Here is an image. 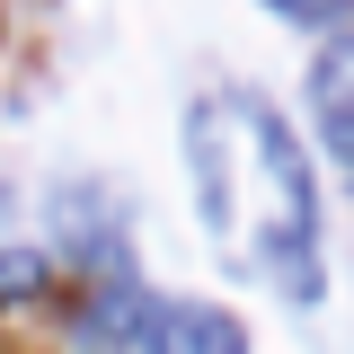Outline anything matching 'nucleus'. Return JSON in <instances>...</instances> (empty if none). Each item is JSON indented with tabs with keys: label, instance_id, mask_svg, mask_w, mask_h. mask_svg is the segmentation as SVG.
I'll return each instance as SVG.
<instances>
[{
	"label": "nucleus",
	"instance_id": "obj_1",
	"mask_svg": "<svg viewBox=\"0 0 354 354\" xmlns=\"http://www.w3.org/2000/svg\"><path fill=\"white\" fill-rule=\"evenodd\" d=\"M186 169H195V204L213 239H239L248 213V257L283 283V301L310 310L328 292L319 266V186H310L301 142L266 97H204L186 115Z\"/></svg>",
	"mask_w": 354,
	"mask_h": 354
},
{
	"label": "nucleus",
	"instance_id": "obj_2",
	"mask_svg": "<svg viewBox=\"0 0 354 354\" xmlns=\"http://www.w3.org/2000/svg\"><path fill=\"white\" fill-rule=\"evenodd\" d=\"M151 354H248V328L213 301H169L151 310Z\"/></svg>",
	"mask_w": 354,
	"mask_h": 354
},
{
	"label": "nucleus",
	"instance_id": "obj_3",
	"mask_svg": "<svg viewBox=\"0 0 354 354\" xmlns=\"http://www.w3.org/2000/svg\"><path fill=\"white\" fill-rule=\"evenodd\" d=\"M310 106H319V133L337 142V160L354 151V36L319 44V62H310Z\"/></svg>",
	"mask_w": 354,
	"mask_h": 354
},
{
	"label": "nucleus",
	"instance_id": "obj_4",
	"mask_svg": "<svg viewBox=\"0 0 354 354\" xmlns=\"http://www.w3.org/2000/svg\"><path fill=\"white\" fill-rule=\"evenodd\" d=\"M88 337H106V346L151 337V301H142V283H133V274H106V283L88 292Z\"/></svg>",
	"mask_w": 354,
	"mask_h": 354
},
{
	"label": "nucleus",
	"instance_id": "obj_5",
	"mask_svg": "<svg viewBox=\"0 0 354 354\" xmlns=\"http://www.w3.org/2000/svg\"><path fill=\"white\" fill-rule=\"evenodd\" d=\"M274 18H292V27H346V9L354 0H266Z\"/></svg>",
	"mask_w": 354,
	"mask_h": 354
},
{
	"label": "nucleus",
	"instance_id": "obj_6",
	"mask_svg": "<svg viewBox=\"0 0 354 354\" xmlns=\"http://www.w3.org/2000/svg\"><path fill=\"white\" fill-rule=\"evenodd\" d=\"M36 283H44V257H36V248H18V257H0V301H27Z\"/></svg>",
	"mask_w": 354,
	"mask_h": 354
},
{
	"label": "nucleus",
	"instance_id": "obj_7",
	"mask_svg": "<svg viewBox=\"0 0 354 354\" xmlns=\"http://www.w3.org/2000/svg\"><path fill=\"white\" fill-rule=\"evenodd\" d=\"M0 221H9V186H0Z\"/></svg>",
	"mask_w": 354,
	"mask_h": 354
},
{
	"label": "nucleus",
	"instance_id": "obj_8",
	"mask_svg": "<svg viewBox=\"0 0 354 354\" xmlns=\"http://www.w3.org/2000/svg\"><path fill=\"white\" fill-rule=\"evenodd\" d=\"M346 169H354V151H346Z\"/></svg>",
	"mask_w": 354,
	"mask_h": 354
}]
</instances>
